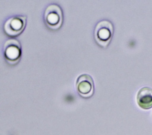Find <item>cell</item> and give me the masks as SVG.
<instances>
[{
	"label": "cell",
	"mask_w": 152,
	"mask_h": 135,
	"mask_svg": "<svg viewBox=\"0 0 152 135\" xmlns=\"http://www.w3.org/2000/svg\"><path fill=\"white\" fill-rule=\"evenodd\" d=\"M137 102L138 106L144 109L152 108V89L144 87L139 90L137 95Z\"/></svg>",
	"instance_id": "obj_6"
},
{
	"label": "cell",
	"mask_w": 152,
	"mask_h": 135,
	"mask_svg": "<svg viewBox=\"0 0 152 135\" xmlns=\"http://www.w3.org/2000/svg\"><path fill=\"white\" fill-rule=\"evenodd\" d=\"M76 89L81 96L84 98L91 96L94 92V83L91 77L87 74L80 76L77 80Z\"/></svg>",
	"instance_id": "obj_5"
},
{
	"label": "cell",
	"mask_w": 152,
	"mask_h": 135,
	"mask_svg": "<svg viewBox=\"0 0 152 135\" xmlns=\"http://www.w3.org/2000/svg\"><path fill=\"white\" fill-rule=\"evenodd\" d=\"M26 25L25 16H15L8 19L4 25L5 33L10 37L19 35L24 29Z\"/></svg>",
	"instance_id": "obj_4"
},
{
	"label": "cell",
	"mask_w": 152,
	"mask_h": 135,
	"mask_svg": "<svg viewBox=\"0 0 152 135\" xmlns=\"http://www.w3.org/2000/svg\"><path fill=\"white\" fill-rule=\"evenodd\" d=\"M46 25L52 30H57L62 25L63 21L62 12L61 8L55 4L49 5L44 13Z\"/></svg>",
	"instance_id": "obj_2"
},
{
	"label": "cell",
	"mask_w": 152,
	"mask_h": 135,
	"mask_svg": "<svg viewBox=\"0 0 152 135\" xmlns=\"http://www.w3.org/2000/svg\"><path fill=\"white\" fill-rule=\"evenodd\" d=\"M113 34L112 24L107 20H102L98 23L94 29V39L97 44L106 48L110 43Z\"/></svg>",
	"instance_id": "obj_1"
},
{
	"label": "cell",
	"mask_w": 152,
	"mask_h": 135,
	"mask_svg": "<svg viewBox=\"0 0 152 135\" xmlns=\"http://www.w3.org/2000/svg\"><path fill=\"white\" fill-rule=\"evenodd\" d=\"M4 55L7 62L11 65L16 64L21 56V44L17 39L7 40L3 47Z\"/></svg>",
	"instance_id": "obj_3"
}]
</instances>
